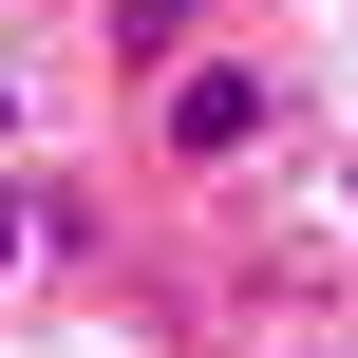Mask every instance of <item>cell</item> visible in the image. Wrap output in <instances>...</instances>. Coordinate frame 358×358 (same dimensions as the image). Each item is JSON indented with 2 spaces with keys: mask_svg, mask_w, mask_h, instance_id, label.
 Wrapping results in <instances>:
<instances>
[{
  "mask_svg": "<svg viewBox=\"0 0 358 358\" xmlns=\"http://www.w3.org/2000/svg\"><path fill=\"white\" fill-rule=\"evenodd\" d=\"M245 132H264V76L245 57H189L170 76V151H245Z\"/></svg>",
  "mask_w": 358,
  "mask_h": 358,
  "instance_id": "1",
  "label": "cell"
},
{
  "mask_svg": "<svg viewBox=\"0 0 358 358\" xmlns=\"http://www.w3.org/2000/svg\"><path fill=\"white\" fill-rule=\"evenodd\" d=\"M113 38H132V57H170V38H189V0H113Z\"/></svg>",
  "mask_w": 358,
  "mask_h": 358,
  "instance_id": "2",
  "label": "cell"
},
{
  "mask_svg": "<svg viewBox=\"0 0 358 358\" xmlns=\"http://www.w3.org/2000/svg\"><path fill=\"white\" fill-rule=\"evenodd\" d=\"M19 245H38V189H0V283H19Z\"/></svg>",
  "mask_w": 358,
  "mask_h": 358,
  "instance_id": "3",
  "label": "cell"
}]
</instances>
